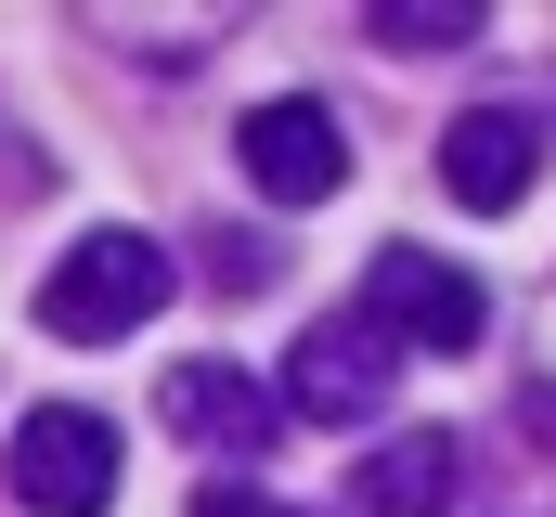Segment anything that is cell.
Returning <instances> with one entry per match:
<instances>
[{
    "label": "cell",
    "mask_w": 556,
    "mask_h": 517,
    "mask_svg": "<svg viewBox=\"0 0 556 517\" xmlns=\"http://www.w3.org/2000/svg\"><path fill=\"white\" fill-rule=\"evenodd\" d=\"M13 505L26 517H104L117 505V427L91 414V401H39L26 427H13Z\"/></svg>",
    "instance_id": "7a4b0ae2"
},
{
    "label": "cell",
    "mask_w": 556,
    "mask_h": 517,
    "mask_svg": "<svg viewBox=\"0 0 556 517\" xmlns=\"http://www.w3.org/2000/svg\"><path fill=\"white\" fill-rule=\"evenodd\" d=\"M233 155H247V181H260L273 207H324V194L350 181V129H337V104H311V91L260 104V117L233 129Z\"/></svg>",
    "instance_id": "5b68a950"
},
{
    "label": "cell",
    "mask_w": 556,
    "mask_h": 517,
    "mask_svg": "<svg viewBox=\"0 0 556 517\" xmlns=\"http://www.w3.org/2000/svg\"><path fill=\"white\" fill-rule=\"evenodd\" d=\"M389 376H402V350H389L376 324H350V311H337V324H311V337L285 350V401H273V414H311V427H363V414L389 401Z\"/></svg>",
    "instance_id": "277c9868"
},
{
    "label": "cell",
    "mask_w": 556,
    "mask_h": 517,
    "mask_svg": "<svg viewBox=\"0 0 556 517\" xmlns=\"http://www.w3.org/2000/svg\"><path fill=\"white\" fill-rule=\"evenodd\" d=\"M207 247H220V258H207L220 285H273V272H285V247H260V234H207Z\"/></svg>",
    "instance_id": "30bf717a"
},
{
    "label": "cell",
    "mask_w": 556,
    "mask_h": 517,
    "mask_svg": "<svg viewBox=\"0 0 556 517\" xmlns=\"http://www.w3.org/2000/svg\"><path fill=\"white\" fill-rule=\"evenodd\" d=\"M466 492V440L453 427H402L389 453H350V505L363 517H453Z\"/></svg>",
    "instance_id": "52a82bcc"
},
{
    "label": "cell",
    "mask_w": 556,
    "mask_h": 517,
    "mask_svg": "<svg viewBox=\"0 0 556 517\" xmlns=\"http://www.w3.org/2000/svg\"><path fill=\"white\" fill-rule=\"evenodd\" d=\"M363 39H389V52H453V39H479V0H376Z\"/></svg>",
    "instance_id": "9c48e42d"
},
{
    "label": "cell",
    "mask_w": 556,
    "mask_h": 517,
    "mask_svg": "<svg viewBox=\"0 0 556 517\" xmlns=\"http://www.w3.org/2000/svg\"><path fill=\"white\" fill-rule=\"evenodd\" d=\"M440 181H453L466 207H518V194L544 181V129L518 117V104H479V117L440 129Z\"/></svg>",
    "instance_id": "ba28073f"
},
{
    "label": "cell",
    "mask_w": 556,
    "mask_h": 517,
    "mask_svg": "<svg viewBox=\"0 0 556 517\" xmlns=\"http://www.w3.org/2000/svg\"><path fill=\"white\" fill-rule=\"evenodd\" d=\"M155 427L194 440V453H273V440H285L273 388L233 376V363H168V376H155Z\"/></svg>",
    "instance_id": "8992f818"
},
{
    "label": "cell",
    "mask_w": 556,
    "mask_h": 517,
    "mask_svg": "<svg viewBox=\"0 0 556 517\" xmlns=\"http://www.w3.org/2000/svg\"><path fill=\"white\" fill-rule=\"evenodd\" d=\"M518 427H531V440L556 453V388H518Z\"/></svg>",
    "instance_id": "7c38bea8"
},
{
    "label": "cell",
    "mask_w": 556,
    "mask_h": 517,
    "mask_svg": "<svg viewBox=\"0 0 556 517\" xmlns=\"http://www.w3.org/2000/svg\"><path fill=\"white\" fill-rule=\"evenodd\" d=\"M350 324H376L389 350H479L492 298H479L453 258H427V247H376V272H363V311H350Z\"/></svg>",
    "instance_id": "3957f363"
},
{
    "label": "cell",
    "mask_w": 556,
    "mask_h": 517,
    "mask_svg": "<svg viewBox=\"0 0 556 517\" xmlns=\"http://www.w3.org/2000/svg\"><path fill=\"white\" fill-rule=\"evenodd\" d=\"M194 517H298V505H273V492H247V479H207V492H194Z\"/></svg>",
    "instance_id": "8fae6325"
},
{
    "label": "cell",
    "mask_w": 556,
    "mask_h": 517,
    "mask_svg": "<svg viewBox=\"0 0 556 517\" xmlns=\"http://www.w3.org/2000/svg\"><path fill=\"white\" fill-rule=\"evenodd\" d=\"M155 298H168V247L130 234V220H104V234H78V247L52 258L39 324H52L65 350H117L130 324H155Z\"/></svg>",
    "instance_id": "6da1fadb"
}]
</instances>
